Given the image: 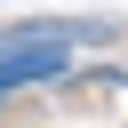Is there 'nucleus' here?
I'll return each instance as SVG.
<instances>
[{
  "instance_id": "obj_1",
  "label": "nucleus",
  "mask_w": 128,
  "mask_h": 128,
  "mask_svg": "<svg viewBox=\"0 0 128 128\" xmlns=\"http://www.w3.org/2000/svg\"><path fill=\"white\" fill-rule=\"evenodd\" d=\"M0 104H8V88H0Z\"/></svg>"
}]
</instances>
